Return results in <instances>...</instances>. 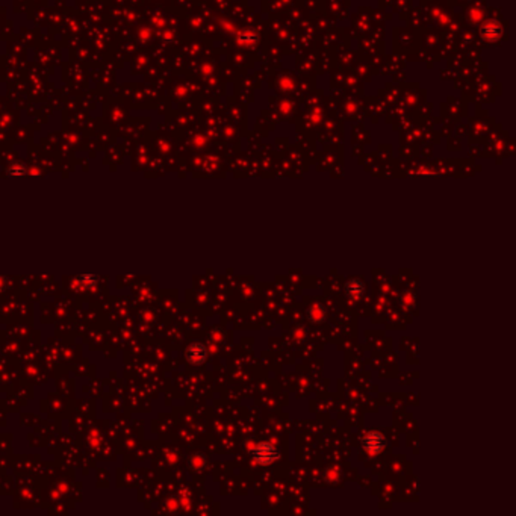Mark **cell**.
Returning a JSON list of instances; mask_svg holds the SVG:
<instances>
[{
	"label": "cell",
	"instance_id": "1",
	"mask_svg": "<svg viewBox=\"0 0 516 516\" xmlns=\"http://www.w3.org/2000/svg\"><path fill=\"white\" fill-rule=\"evenodd\" d=\"M277 457H279L277 449L268 442L259 444L253 451V459L258 463H260V465H270V463H273Z\"/></svg>",
	"mask_w": 516,
	"mask_h": 516
},
{
	"label": "cell",
	"instance_id": "2",
	"mask_svg": "<svg viewBox=\"0 0 516 516\" xmlns=\"http://www.w3.org/2000/svg\"><path fill=\"white\" fill-rule=\"evenodd\" d=\"M363 447L371 454H377L385 447V438L380 433H369L363 439Z\"/></svg>",
	"mask_w": 516,
	"mask_h": 516
},
{
	"label": "cell",
	"instance_id": "3",
	"mask_svg": "<svg viewBox=\"0 0 516 516\" xmlns=\"http://www.w3.org/2000/svg\"><path fill=\"white\" fill-rule=\"evenodd\" d=\"M206 359V348L202 345V344H194V345L189 347L188 350V361L191 363H202Z\"/></svg>",
	"mask_w": 516,
	"mask_h": 516
},
{
	"label": "cell",
	"instance_id": "4",
	"mask_svg": "<svg viewBox=\"0 0 516 516\" xmlns=\"http://www.w3.org/2000/svg\"><path fill=\"white\" fill-rule=\"evenodd\" d=\"M345 292L351 297V298H357L363 294V283L357 282V280H351L347 286H345Z\"/></svg>",
	"mask_w": 516,
	"mask_h": 516
}]
</instances>
